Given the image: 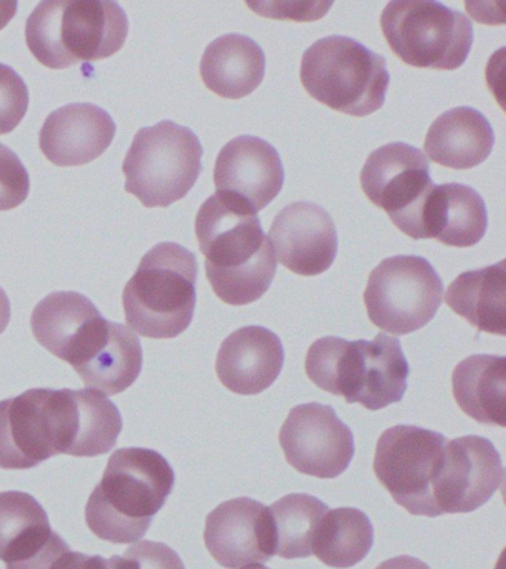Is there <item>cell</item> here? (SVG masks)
I'll return each mask as SVG.
<instances>
[{
	"mask_svg": "<svg viewBox=\"0 0 506 569\" xmlns=\"http://www.w3.org/2000/svg\"><path fill=\"white\" fill-rule=\"evenodd\" d=\"M195 233L207 279L221 301L247 306L268 292L278 262L257 213L216 193L199 208Z\"/></svg>",
	"mask_w": 506,
	"mask_h": 569,
	"instance_id": "6da1fadb",
	"label": "cell"
},
{
	"mask_svg": "<svg viewBox=\"0 0 506 569\" xmlns=\"http://www.w3.org/2000/svg\"><path fill=\"white\" fill-rule=\"evenodd\" d=\"M175 483V470L161 453L148 448L118 449L88 498V528L100 540L115 545L139 541Z\"/></svg>",
	"mask_w": 506,
	"mask_h": 569,
	"instance_id": "7a4b0ae2",
	"label": "cell"
},
{
	"mask_svg": "<svg viewBox=\"0 0 506 569\" xmlns=\"http://www.w3.org/2000/svg\"><path fill=\"white\" fill-rule=\"evenodd\" d=\"M306 376L328 393L344 396L368 411L403 400L410 373L401 342L379 333L371 341L324 337L309 347Z\"/></svg>",
	"mask_w": 506,
	"mask_h": 569,
	"instance_id": "3957f363",
	"label": "cell"
},
{
	"mask_svg": "<svg viewBox=\"0 0 506 569\" xmlns=\"http://www.w3.org/2000/svg\"><path fill=\"white\" fill-rule=\"evenodd\" d=\"M127 36V13L112 0H47L26 22L30 52L52 70L112 57Z\"/></svg>",
	"mask_w": 506,
	"mask_h": 569,
	"instance_id": "277c9868",
	"label": "cell"
},
{
	"mask_svg": "<svg viewBox=\"0 0 506 569\" xmlns=\"http://www.w3.org/2000/svg\"><path fill=\"white\" fill-rule=\"evenodd\" d=\"M198 261L175 242L158 243L141 258L123 289L131 331L155 340L179 337L192 323L197 306Z\"/></svg>",
	"mask_w": 506,
	"mask_h": 569,
	"instance_id": "5b68a950",
	"label": "cell"
},
{
	"mask_svg": "<svg viewBox=\"0 0 506 569\" xmlns=\"http://www.w3.org/2000/svg\"><path fill=\"white\" fill-rule=\"evenodd\" d=\"M300 80L315 100L366 118L384 107L390 76L380 53L346 36H328L301 57Z\"/></svg>",
	"mask_w": 506,
	"mask_h": 569,
	"instance_id": "8992f818",
	"label": "cell"
},
{
	"mask_svg": "<svg viewBox=\"0 0 506 569\" xmlns=\"http://www.w3.org/2000/svg\"><path fill=\"white\" fill-rule=\"evenodd\" d=\"M204 149L192 129L162 120L136 133L123 160L127 193L146 208H167L192 190L202 171Z\"/></svg>",
	"mask_w": 506,
	"mask_h": 569,
	"instance_id": "52a82bcc",
	"label": "cell"
},
{
	"mask_svg": "<svg viewBox=\"0 0 506 569\" xmlns=\"http://www.w3.org/2000/svg\"><path fill=\"white\" fill-rule=\"evenodd\" d=\"M380 27L395 56L419 69H459L474 44L469 18L429 0H395L386 4Z\"/></svg>",
	"mask_w": 506,
	"mask_h": 569,
	"instance_id": "ba28073f",
	"label": "cell"
},
{
	"mask_svg": "<svg viewBox=\"0 0 506 569\" xmlns=\"http://www.w3.org/2000/svg\"><path fill=\"white\" fill-rule=\"evenodd\" d=\"M443 280L426 258H386L368 276L364 302L381 331L408 336L426 327L443 302Z\"/></svg>",
	"mask_w": 506,
	"mask_h": 569,
	"instance_id": "9c48e42d",
	"label": "cell"
},
{
	"mask_svg": "<svg viewBox=\"0 0 506 569\" xmlns=\"http://www.w3.org/2000/svg\"><path fill=\"white\" fill-rule=\"evenodd\" d=\"M446 443L444 435L416 426H395L381 433L373 470L381 487L408 513L438 518L433 487Z\"/></svg>",
	"mask_w": 506,
	"mask_h": 569,
	"instance_id": "30bf717a",
	"label": "cell"
},
{
	"mask_svg": "<svg viewBox=\"0 0 506 569\" xmlns=\"http://www.w3.org/2000/svg\"><path fill=\"white\" fill-rule=\"evenodd\" d=\"M69 417L63 390L30 389L0 402V469H33L68 453Z\"/></svg>",
	"mask_w": 506,
	"mask_h": 569,
	"instance_id": "8fae6325",
	"label": "cell"
},
{
	"mask_svg": "<svg viewBox=\"0 0 506 569\" xmlns=\"http://www.w3.org/2000/svg\"><path fill=\"white\" fill-rule=\"evenodd\" d=\"M359 180L368 200L384 209L397 229L420 239L421 209L435 187L424 151L406 142L381 146L368 156Z\"/></svg>",
	"mask_w": 506,
	"mask_h": 569,
	"instance_id": "7c38bea8",
	"label": "cell"
},
{
	"mask_svg": "<svg viewBox=\"0 0 506 569\" xmlns=\"http://www.w3.org/2000/svg\"><path fill=\"white\" fill-rule=\"evenodd\" d=\"M288 465L300 473L335 479L348 469L355 453L353 430L328 405L292 408L279 431Z\"/></svg>",
	"mask_w": 506,
	"mask_h": 569,
	"instance_id": "4fadbf2b",
	"label": "cell"
},
{
	"mask_svg": "<svg viewBox=\"0 0 506 569\" xmlns=\"http://www.w3.org/2000/svg\"><path fill=\"white\" fill-rule=\"evenodd\" d=\"M505 470L495 445L482 436L453 439L444 448L433 496L439 516L470 513L486 505L504 483Z\"/></svg>",
	"mask_w": 506,
	"mask_h": 569,
	"instance_id": "5bb4252c",
	"label": "cell"
},
{
	"mask_svg": "<svg viewBox=\"0 0 506 569\" xmlns=\"http://www.w3.org/2000/svg\"><path fill=\"white\" fill-rule=\"evenodd\" d=\"M282 160L277 149L259 137L234 138L217 156L215 184L225 196L251 212L268 207L282 190Z\"/></svg>",
	"mask_w": 506,
	"mask_h": 569,
	"instance_id": "9a60e30c",
	"label": "cell"
},
{
	"mask_svg": "<svg viewBox=\"0 0 506 569\" xmlns=\"http://www.w3.org/2000/svg\"><path fill=\"white\" fill-rule=\"evenodd\" d=\"M268 239L277 262L300 276H318L330 269L339 248L330 213L312 202L287 204L275 217Z\"/></svg>",
	"mask_w": 506,
	"mask_h": 569,
	"instance_id": "2e32d148",
	"label": "cell"
},
{
	"mask_svg": "<svg viewBox=\"0 0 506 569\" xmlns=\"http://www.w3.org/2000/svg\"><path fill=\"white\" fill-rule=\"evenodd\" d=\"M204 541L224 568L268 562L275 555L269 507L248 497L221 502L207 516Z\"/></svg>",
	"mask_w": 506,
	"mask_h": 569,
	"instance_id": "e0dca14e",
	"label": "cell"
},
{
	"mask_svg": "<svg viewBox=\"0 0 506 569\" xmlns=\"http://www.w3.org/2000/svg\"><path fill=\"white\" fill-rule=\"evenodd\" d=\"M46 509L30 493L0 492V560L7 569H50L69 551Z\"/></svg>",
	"mask_w": 506,
	"mask_h": 569,
	"instance_id": "ac0fdd59",
	"label": "cell"
},
{
	"mask_svg": "<svg viewBox=\"0 0 506 569\" xmlns=\"http://www.w3.org/2000/svg\"><path fill=\"white\" fill-rule=\"evenodd\" d=\"M117 136L108 111L77 102L52 111L39 133V147L56 167H82L100 158Z\"/></svg>",
	"mask_w": 506,
	"mask_h": 569,
	"instance_id": "d6986e66",
	"label": "cell"
},
{
	"mask_svg": "<svg viewBox=\"0 0 506 569\" xmlns=\"http://www.w3.org/2000/svg\"><path fill=\"white\" fill-rule=\"evenodd\" d=\"M284 347L265 327H244L221 342L216 372L221 385L237 395H259L269 389L284 367Z\"/></svg>",
	"mask_w": 506,
	"mask_h": 569,
	"instance_id": "ffe728a7",
	"label": "cell"
},
{
	"mask_svg": "<svg viewBox=\"0 0 506 569\" xmlns=\"http://www.w3.org/2000/svg\"><path fill=\"white\" fill-rule=\"evenodd\" d=\"M487 226L486 203L477 190L459 182L435 184L421 209L420 239L469 248L482 242Z\"/></svg>",
	"mask_w": 506,
	"mask_h": 569,
	"instance_id": "44dd1931",
	"label": "cell"
},
{
	"mask_svg": "<svg viewBox=\"0 0 506 569\" xmlns=\"http://www.w3.org/2000/svg\"><path fill=\"white\" fill-rule=\"evenodd\" d=\"M495 131L482 111L456 107L438 116L425 138V153L443 167L470 169L492 154Z\"/></svg>",
	"mask_w": 506,
	"mask_h": 569,
	"instance_id": "7402d4cb",
	"label": "cell"
},
{
	"mask_svg": "<svg viewBox=\"0 0 506 569\" xmlns=\"http://www.w3.org/2000/svg\"><path fill=\"white\" fill-rule=\"evenodd\" d=\"M266 56L260 44L244 34H225L208 44L201 66L202 82L217 96L239 100L264 82Z\"/></svg>",
	"mask_w": 506,
	"mask_h": 569,
	"instance_id": "603a6c76",
	"label": "cell"
},
{
	"mask_svg": "<svg viewBox=\"0 0 506 569\" xmlns=\"http://www.w3.org/2000/svg\"><path fill=\"white\" fill-rule=\"evenodd\" d=\"M446 302L479 332L506 336V262L465 271L447 288Z\"/></svg>",
	"mask_w": 506,
	"mask_h": 569,
	"instance_id": "cb8c5ba5",
	"label": "cell"
},
{
	"mask_svg": "<svg viewBox=\"0 0 506 569\" xmlns=\"http://www.w3.org/2000/svg\"><path fill=\"white\" fill-rule=\"evenodd\" d=\"M453 396L462 411L482 425L505 427L506 360L474 355L456 365Z\"/></svg>",
	"mask_w": 506,
	"mask_h": 569,
	"instance_id": "d4e9b609",
	"label": "cell"
},
{
	"mask_svg": "<svg viewBox=\"0 0 506 569\" xmlns=\"http://www.w3.org/2000/svg\"><path fill=\"white\" fill-rule=\"evenodd\" d=\"M375 531L368 516L353 507L328 510L312 538V553L327 567L353 568L370 553Z\"/></svg>",
	"mask_w": 506,
	"mask_h": 569,
	"instance_id": "484cf974",
	"label": "cell"
},
{
	"mask_svg": "<svg viewBox=\"0 0 506 569\" xmlns=\"http://www.w3.org/2000/svg\"><path fill=\"white\" fill-rule=\"evenodd\" d=\"M330 510L310 493H288L269 507L274 553L284 559L308 558L323 516Z\"/></svg>",
	"mask_w": 506,
	"mask_h": 569,
	"instance_id": "4316f807",
	"label": "cell"
},
{
	"mask_svg": "<svg viewBox=\"0 0 506 569\" xmlns=\"http://www.w3.org/2000/svg\"><path fill=\"white\" fill-rule=\"evenodd\" d=\"M28 109V84L12 67L0 64V136L14 131Z\"/></svg>",
	"mask_w": 506,
	"mask_h": 569,
	"instance_id": "83f0119b",
	"label": "cell"
},
{
	"mask_svg": "<svg viewBox=\"0 0 506 569\" xmlns=\"http://www.w3.org/2000/svg\"><path fill=\"white\" fill-rule=\"evenodd\" d=\"M112 569H186L179 553L166 542L145 540L110 558Z\"/></svg>",
	"mask_w": 506,
	"mask_h": 569,
	"instance_id": "f1b7e54d",
	"label": "cell"
},
{
	"mask_svg": "<svg viewBox=\"0 0 506 569\" xmlns=\"http://www.w3.org/2000/svg\"><path fill=\"white\" fill-rule=\"evenodd\" d=\"M30 191L28 169L19 156L0 142V211H11L26 202Z\"/></svg>",
	"mask_w": 506,
	"mask_h": 569,
	"instance_id": "f546056e",
	"label": "cell"
},
{
	"mask_svg": "<svg viewBox=\"0 0 506 569\" xmlns=\"http://www.w3.org/2000/svg\"><path fill=\"white\" fill-rule=\"evenodd\" d=\"M261 17L278 20L314 21L326 16L333 2H248Z\"/></svg>",
	"mask_w": 506,
	"mask_h": 569,
	"instance_id": "4dcf8cb0",
	"label": "cell"
},
{
	"mask_svg": "<svg viewBox=\"0 0 506 569\" xmlns=\"http://www.w3.org/2000/svg\"><path fill=\"white\" fill-rule=\"evenodd\" d=\"M50 569H112L110 560L101 556H88L79 551H66L52 562Z\"/></svg>",
	"mask_w": 506,
	"mask_h": 569,
	"instance_id": "1f68e13d",
	"label": "cell"
},
{
	"mask_svg": "<svg viewBox=\"0 0 506 569\" xmlns=\"http://www.w3.org/2000/svg\"><path fill=\"white\" fill-rule=\"evenodd\" d=\"M376 569H430L428 565L421 562V560L411 558V556H398L381 562Z\"/></svg>",
	"mask_w": 506,
	"mask_h": 569,
	"instance_id": "d6a6232c",
	"label": "cell"
},
{
	"mask_svg": "<svg viewBox=\"0 0 506 569\" xmlns=\"http://www.w3.org/2000/svg\"><path fill=\"white\" fill-rule=\"evenodd\" d=\"M11 320V301L8 298L7 292L0 288V336L6 332L8 325Z\"/></svg>",
	"mask_w": 506,
	"mask_h": 569,
	"instance_id": "836d02e7",
	"label": "cell"
},
{
	"mask_svg": "<svg viewBox=\"0 0 506 569\" xmlns=\"http://www.w3.org/2000/svg\"><path fill=\"white\" fill-rule=\"evenodd\" d=\"M17 8L19 3L12 2V0H0V31L6 29L12 18L16 17Z\"/></svg>",
	"mask_w": 506,
	"mask_h": 569,
	"instance_id": "e575fe53",
	"label": "cell"
},
{
	"mask_svg": "<svg viewBox=\"0 0 506 569\" xmlns=\"http://www.w3.org/2000/svg\"><path fill=\"white\" fill-rule=\"evenodd\" d=\"M242 569H269L264 567V565H250V567H244Z\"/></svg>",
	"mask_w": 506,
	"mask_h": 569,
	"instance_id": "d590c367",
	"label": "cell"
}]
</instances>
